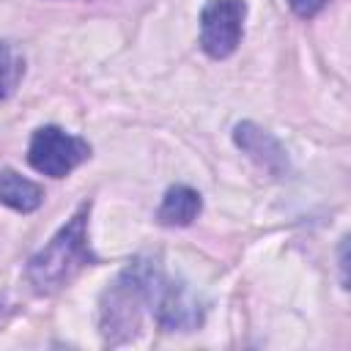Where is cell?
<instances>
[{
    "label": "cell",
    "mask_w": 351,
    "mask_h": 351,
    "mask_svg": "<svg viewBox=\"0 0 351 351\" xmlns=\"http://www.w3.org/2000/svg\"><path fill=\"white\" fill-rule=\"evenodd\" d=\"M329 0H288V5L293 8V14H299V16H315L324 5H326Z\"/></svg>",
    "instance_id": "8"
},
{
    "label": "cell",
    "mask_w": 351,
    "mask_h": 351,
    "mask_svg": "<svg viewBox=\"0 0 351 351\" xmlns=\"http://www.w3.org/2000/svg\"><path fill=\"white\" fill-rule=\"evenodd\" d=\"M22 77V60L11 49V44L0 41V99H5Z\"/></svg>",
    "instance_id": "7"
},
{
    "label": "cell",
    "mask_w": 351,
    "mask_h": 351,
    "mask_svg": "<svg viewBox=\"0 0 351 351\" xmlns=\"http://www.w3.org/2000/svg\"><path fill=\"white\" fill-rule=\"evenodd\" d=\"M244 0H208L200 14V47L211 58H228L244 30Z\"/></svg>",
    "instance_id": "3"
},
{
    "label": "cell",
    "mask_w": 351,
    "mask_h": 351,
    "mask_svg": "<svg viewBox=\"0 0 351 351\" xmlns=\"http://www.w3.org/2000/svg\"><path fill=\"white\" fill-rule=\"evenodd\" d=\"M88 156H90V145L82 137H74V134L63 132L60 126L36 129V134L30 140V148H27V162L33 165V170H38L44 176H52V178L69 176Z\"/></svg>",
    "instance_id": "2"
},
{
    "label": "cell",
    "mask_w": 351,
    "mask_h": 351,
    "mask_svg": "<svg viewBox=\"0 0 351 351\" xmlns=\"http://www.w3.org/2000/svg\"><path fill=\"white\" fill-rule=\"evenodd\" d=\"M41 200H44V189L36 181L14 170H0V203L3 206L27 214V211H36Z\"/></svg>",
    "instance_id": "6"
},
{
    "label": "cell",
    "mask_w": 351,
    "mask_h": 351,
    "mask_svg": "<svg viewBox=\"0 0 351 351\" xmlns=\"http://www.w3.org/2000/svg\"><path fill=\"white\" fill-rule=\"evenodd\" d=\"M200 195L192 189V186H184V184H176L165 192L162 197V206L156 211V219L167 228H184L189 225L197 214H200Z\"/></svg>",
    "instance_id": "5"
},
{
    "label": "cell",
    "mask_w": 351,
    "mask_h": 351,
    "mask_svg": "<svg viewBox=\"0 0 351 351\" xmlns=\"http://www.w3.org/2000/svg\"><path fill=\"white\" fill-rule=\"evenodd\" d=\"M88 263H93L88 244V206H80V211L30 258L27 280L38 293H52Z\"/></svg>",
    "instance_id": "1"
},
{
    "label": "cell",
    "mask_w": 351,
    "mask_h": 351,
    "mask_svg": "<svg viewBox=\"0 0 351 351\" xmlns=\"http://www.w3.org/2000/svg\"><path fill=\"white\" fill-rule=\"evenodd\" d=\"M233 140L244 154H250L271 176H280L285 170V165H288L285 151L280 148V143L266 129H258L255 123H239L236 132H233Z\"/></svg>",
    "instance_id": "4"
}]
</instances>
